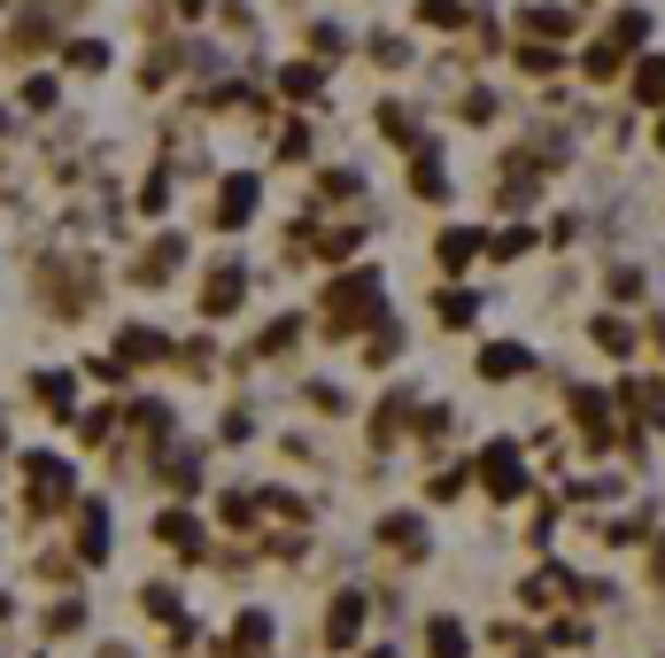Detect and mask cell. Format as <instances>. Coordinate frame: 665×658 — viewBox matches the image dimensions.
<instances>
[{"instance_id": "8992f818", "label": "cell", "mask_w": 665, "mask_h": 658, "mask_svg": "<svg viewBox=\"0 0 665 658\" xmlns=\"http://www.w3.org/2000/svg\"><path fill=\"white\" fill-rule=\"evenodd\" d=\"M472 249H480V232H457V225H449V232L434 240V256H442L449 272H464V264H472Z\"/></svg>"}, {"instance_id": "7a4b0ae2", "label": "cell", "mask_w": 665, "mask_h": 658, "mask_svg": "<svg viewBox=\"0 0 665 658\" xmlns=\"http://www.w3.org/2000/svg\"><path fill=\"white\" fill-rule=\"evenodd\" d=\"M534 372V357L519 349V342H487L480 349V380H495V387H511V380H527Z\"/></svg>"}, {"instance_id": "6da1fadb", "label": "cell", "mask_w": 665, "mask_h": 658, "mask_svg": "<svg viewBox=\"0 0 665 658\" xmlns=\"http://www.w3.org/2000/svg\"><path fill=\"white\" fill-rule=\"evenodd\" d=\"M480 472H487V488H495V504H519V488H527V457H519L511 442H495V450L480 457Z\"/></svg>"}, {"instance_id": "5b68a950", "label": "cell", "mask_w": 665, "mask_h": 658, "mask_svg": "<svg viewBox=\"0 0 665 658\" xmlns=\"http://www.w3.org/2000/svg\"><path fill=\"white\" fill-rule=\"evenodd\" d=\"M434 310H442V325H449V334H464V325L480 318V302H472V295H457V287H442V295H434Z\"/></svg>"}, {"instance_id": "277c9868", "label": "cell", "mask_w": 665, "mask_h": 658, "mask_svg": "<svg viewBox=\"0 0 665 658\" xmlns=\"http://www.w3.org/2000/svg\"><path fill=\"white\" fill-rule=\"evenodd\" d=\"M464 650H472L464 620H457V612H434V658H464Z\"/></svg>"}, {"instance_id": "3957f363", "label": "cell", "mask_w": 665, "mask_h": 658, "mask_svg": "<svg viewBox=\"0 0 665 658\" xmlns=\"http://www.w3.org/2000/svg\"><path fill=\"white\" fill-rule=\"evenodd\" d=\"M379 542H387V550H410V565H419V558L434 550V535H426V519H410V512H402V519L387 512V519H379Z\"/></svg>"}]
</instances>
